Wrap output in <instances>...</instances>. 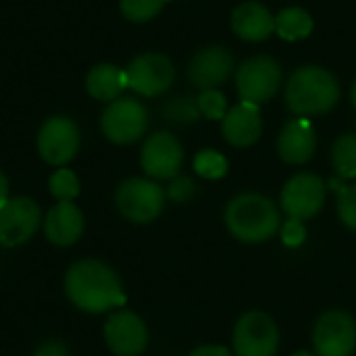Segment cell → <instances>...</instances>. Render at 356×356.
Returning a JSON list of instances; mask_svg holds the SVG:
<instances>
[{
    "label": "cell",
    "mask_w": 356,
    "mask_h": 356,
    "mask_svg": "<svg viewBox=\"0 0 356 356\" xmlns=\"http://www.w3.org/2000/svg\"><path fill=\"white\" fill-rule=\"evenodd\" d=\"M69 300L83 313L100 315L125 305V292L119 275L98 259L73 263L65 275Z\"/></svg>",
    "instance_id": "1"
},
{
    "label": "cell",
    "mask_w": 356,
    "mask_h": 356,
    "mask_svg": "<svg viewBox=\"0 0 356 356\" xmlns=\"http://www.w3.org/2000/svg\"><path fill=\"white\" fill-rule=\"evenodd\" d=\"M342 90L338 77L321 65L296 67L284 86L286 106L296 117H321L336 108Z\"/></svg>",
    "instance_id": "2"
},
{
    "label": "cell",
    "mask_w": 356,
    "mask_h": 356,
    "mask_svg": "<svg viewBox=\"0 0 356 356\" xmlns=\"http://www.w3.org/2000/svg\"><path fill=\"white\" fill-rule=\"evenodd\" d=\"M225 225L229 234L244 244H263L282 227V215L275 202L259 192H242L225 207Z\"/></svg>",
    "instance_id": "3"
},
{
    "label": "cell",
    "mask_w": 356,
    "mask_h": 356,
    "mask_svg": "<svg viewBox=\"0 0 356 356\" xmlns=\"http://www.w3.org/2000/svg\"><path fill=\"white\" fill-rule=\"evenodd\" d=\"M234 81L240 100L261 106L280 92L284 83V69L273 56L254 54L236 67Z\"/></svg>",
    "instance_id": "4"
},
{
    "label": "cell",
    "mask_w": 356,
    "mask_h": 356,
    "mask_svg": "<svg viewBox=\"0 0 356 356\" xmlns=\"http://www.w3.org/2000/svg\"><path fill=\"white\" fill-rule=\"evenodd\" d=\"M167 192L150 177H129L119 184L115 192V204L119 213L131 223H150L165 209Z\"/></svg>",
    "instance_id": "5"
},
{
    "label": "cell",
    "mask_w": 356,
    "mask_h": 356,
    "mask_svg": "<svg viewBox=\"0 0 356 356\" xmlns=\"http://www.w3.org/2000/svg\"><path fill=\"white\" fill-rule=\"evenodd\" d=\"M150 115L144 102L131 96H121L106 104L100 115V129L113 144H134L148 131Z\"/></svg>",
    "instance_id": "6"
},
{
    "label": "cell",
    "mask_w": 356,
    "mask_h": 356,
    "mask_svg": "<svg viewBox=\"0 0 356 356\" xmlns=\"http://www.w3.org/2000/svg\"><path fill=\"white\" fill-rule=\"evenodd\" d=\"M127 88L144 98H156L175 83V65L163 52H144L125 67Z\"/></svg>",
    "instance_id": "7"
},
{
    "label": "cell",
    "mask_w": 356,
    "mask_h": 356,
    "mask_svg": "<svg viewBox=\"0 0 356 356\" xmlns=\"http://www.w3.org/2000/svg\"><path fill=\"white\" fill-rule=\"evenodd\" d=\"M234 356H275L280 348V330L271 315L248 311L234 327Z\"/></svg>",
    "instance_id": "8"
},
{
    "label": "cell",
    "mask_w": 356,
    "mask_h": 356,
    "mask_svg": "<svg viewBox=\"0 0 356 356\" xmlns=\"http://www.w3.org/2000/svg\"><path fill=\"white\" fill-rule=\"evenodd\" d=\"M35 144L42 161L60 169L75 159L81 144V134L71 117L54 115L42 123Z\"/></svg>",
    "instance_id": "9"
},
{
    "label": "cell",
    "mask_w": 356,
    "mask_h": 356,
    "mask_svg": "<svg viewBox=\"0 0 356 356\" xmlns=\"http://www.w3.org/2000/svg\"><path fill=\"white\" fill-rule=\"evenodd\" d=\"M327 184L317 173H296L292 175L282 192H280V207L292 219H313L325 204Z\"/></svg>",
    "instance_id": "10"
},
{
    "label": "cell",
    "mask_w": 356,
    "mask_h": 356,
    "mask_svg": "<svg viewBox=\"0 0 356 356\" xmlns=\"http://www.w3.org/2000/svg\"><path fill=\"white\" fill-rule=\"evenodd\" d=\"M236 73V58L229 48L213 44L204 46L188 60L186 77L192 88L204 92V90H219L229 81V77Z\"/></svg>",
    "instance_id": "11"
},
{
    "label": "cell",
    "mask_w": 356,
    "mask_h": 356,
    "mask_svg": "<svg viewBox=\"0 0 356 356\" xmlns=\"http://www.w3.org/2000/svg\"><path fill=\"white\" fill-rule=\"evenodd\" d=\"M313 348L317 356H353L356 350V321L346 311L323 313L313 327Z\"/></svg>",
    "instance_id": "12"
},
{
    "label": "cell",
    "mask_w": 356,
    "mask_h": 356,
    "mask_svg": "<svg viewBox=\"0 0 356 356\" xmlns=\"http://www.w3.org/2000/svg\"><path fill=\"white\" fill-rule=\"evenodd\" d=\"M140 165L150 179H173L184 165V146L175 134L154 131L142 144Z\"/></svg>",
    "instance_id": "13"
},
{
    "label": "cell",
    "mask_w": 356,
    "mask_h": 356,
    "mask_svg": "<svg viewBox=\"0 0 356 356\" xmlns=\"http://www.w3.org/2000/svg\"><path fill=\"white\" fill-rule=\"evenodd\" d=\"M42 223V213L35 200L15 196L0 204V244L15 248L31 240Z\"/></svg>",
    "instance_id": "14"
},
{
    "label": "cell",
    "mask_w": 356,
    "mask_h": 356,
    "mask_svg": "<svg viewBox=\"0 0 356 356\" xmlns=\"http://www.w3.org/2000/svg\"><path fill=\"white\" fill-rule=\"evenodd\" d=\"M104 340L115 356H140L148 346V327L140 315L121 309L106 319Z\"/></svg>",
    "instance_id": "15"
},
{
    "label": "cell",
    "mask_w": 356,
    "mask_h": 356,
    "mask_svg": "<svg viewBox=\"0 0 356 356\" xmlns=\"http://www.w3.org/2000/svg\"><path fill=\"white\" fill-rule=\"evenodd\" d=\"M221 136L234 148H250L263 136V115L259 104L240 100L221 121Z\"/></svg>",
    "instance_id": "16"
},
{
    "label": "cell",
    "mask_w": 356,
    "mask_h": 356,
    "mask_svg": "<svg viewBox=\"0 0 356 356\" xmlns=\"http://www.w3.org/2000/svg\"><path fill=\"white\" fill-rule=\"evenodd\" d=\"M317 152V134L309 119L294 117L284 123L277 136V154L288 165H305Z\"/></svg>",
    "instance_id": "17"
},
{
    "label": "cell",
    "mask_w": 356,
    "mask_h": 356,
    "mask_svg": "<svg viewBox=\"0 0 356 356\" xmlns=\"http://www.w3.org/2000/svg\"><path fill=\"white\" fill-rule=\"evenodd\" d=\"M229 25L244 42H265L275 33V15L263 2L246 0L232 10Z\"/></svg>",
    "instance_id": "18"
},
{
    "label": "cell",
    "mask_w": 356,
    "mask_h": 356,
    "mask_svg": "<svg viewBox=\"0 0 356 356\" xmlns=\"http://www.w3.org/2000/svg\"><path fill=\"white\" fill-rule=\"evenodd\" d=\"M44 234L54 246H71L83 234V213L75 202H56L44 217Z\"/></svg>",
    "instance_id": "19"
},
{
    "label": "cell",
    "mask_w": 356,
    "mask_h": 356,
    "mask_svg": "<svg viewBox=\"0 0 356 356\" xmlns=\"http://www.w3.org/2000/svg\"><path fill=\"white\" fill-rule=\"evenodd\" d=\"M127 88L125 69L113 63H98L86 75V90L98 102H113L121 98Z\"/></svg>",
    "instance_id": "20"
},
{
    "label": "cell",
    "mask_w": 356,
    "mask_h": 356,
    "mask_svg": "<svg viewBox=\"0 0 356 356\" xmlns=\"http://www.w3.org/2000/svg\"><path fill=\"white\" fill-rule=\"evenodd\" d=\"M313 15L302 6H288L275 15V33L286 42H298L313 33Z\"/></svg>",
    "instance_id": "21"
},
{
    "label": "cell",
    "mask_w": 356,
    "mask_h": 356,
    "mask_svg": "<svg viewBox=\"0 0 356 356\" xmlns=\"http://www.w3.org/2000/svg\"><path fill=\"white\" fill-rule=\"evenodd\" d=\"M161 117L163 121L171 123V125H179V127H188L200 121V108H198V100L196 96L190 94H179L173 98H167L161 106Z\"/></svg>",
    "instance_id": "22"
},
{
    "label": "cell",
    "mask_w": 356,
    "mask_h": 356,
    "mask_svg": "<svg viewBox=\"0 0 356 356\" xmlns=\"http://www.w3.org/2000/svg\"><path fill=\"white\" fill-rule=\"evenodd\" d=\"M332 165L338 177L356 179V134H342L332 146Z\"/></svg>",
    "instance_id": "23"
},
{
    "label": "cell",
    "mask_w": 356,
    "mask_h": 356,
    "mask_svg": "<svg viewBox=\"0 0 356 356\" xmlns=\"http://www.w3.org/2000/svg\"><path fill=\"white\" fill-rule=\"evenodd\" d=\"M79 177L67 167L56 169L48 179V190L56 202H73L79 196Z\"/></svg>",
    "instance_id": "24"
},
{
    "label": "cell",
    "mask_w": 356,
    "mask_h": 356,
    "mask_svg": "<svg viewBox=\"0 0 356 356\" xmlns=\"http://www.w3.org/2000/svg\"><path fill=\"white\" fill-rule=\"evenodd\" d=\"M194 173L196 175H200V177H204V179H221V177H225L227 175V169H229V163H227V159L221 154V152H217V150H213V148H204V150H200L196 156H194Z\"/></svg>",
    "instance_id": "25"
},
{
    "label": "cell",
    "mask_w": 356,
    "mask_h": 356,
    "mask_svg": "<svg viewBox=\"0 0 356 356\" xmlns=\"http://www.w3.org/2000/svg\"><path fill=\"white\" fill-rule=\"evenodd\" d=\"M165 4L167 0H119L121 15L131 23H146L154 19Z\"/></svg>",
    "instance_id": "26"
},
{
    "label": "cell",
    "mask_w": 356,
    "mask_h": 356,
    "mask_svg": "<svg viewBox=\"0 0 356 356\" xmlns=\"http://www.w3.org/2000/svg\"><path fill=\"white\" fill-rule=\"evenodd\" d=\"M200 115L211 119V121H223L227 115V98L221 90H204L196 96Z\"/></svg>",
    "instance_id": "27"
},
{
    "label": "cell",
    "mask_w": 356,
    "mask_h": 356,
    "mask_svg": "<svg viewBox=\"0 0 356 356\" xmlns=\"http://www.w3.org/2000/svg\"><path fill=\"white\" fill-rule=\"evenodd\" d=\"M338 217L348 229L356 232V184L338 192Z\"/></svg>",
    "instance_id": "28"
},
{
    "label": "cell",
    "mask_w": 356,
    "mask_h": 356,
    "mask_svg": "<svg viewBox=\"0 0 356 356\" xmlns=\"http://www.w3.org/2000/svg\"><path fill=\"white\" fill-rule=\"evenodd\" d=\"M165 192H167V198H171L173 202H188L196 194V184L188 175H177L169 179V186Z\"/></svg>",
    "instance_id": "29"
},
{
    "label": "cell",
    "mask_w": 356,
    "mask_h": 356,
    "mask_svg": "<svg viewBox=\"0 0 356 356\" xmlns=\"http://www.w3.org/2000/svg\"><path fill=\"white\" fill-rule=\"evenodd\" d=\"M280 234H282V242H284V246H288V248H298V246H302V244H305V240H307V227H305V221L288 217V219L282 223Z\"/></svg>",
    "instance_id": "30"
},
{
    "label": "cell",
    "mask_w": 356,
    "mask_h": 356,
    "mask_svg": "<svg viewBox=\"0 0 356 356\" xmlns=\"http://www.w3.org/2000/svg\"><path fill=\"white\" fill-rule=\"evenodd\" d=\"M33 356H69V350H67V346L63 342L48 340V342H44V344L38 346V350H35Z\"/></svg>",
    "instance_id": "31"
},
{
    "label": "cell",
    "mask_w": 356,
    "mask_h": 356,
    "mask_svg": "<svg viewBox=\"0 0 356 356\" xmlns=\"http://www.w3.org/2000/svg\"><path fill=\"white\" fill-rule=\"evenodd\" d=\"M190 356H234L232 350H227L225 346H217V344H209V346H198L194 348Z\"/></svg>",
    "instance_id": "32"
},
{
    "label": "cell",
    "mask_w": 356,
    "mask_h": 356,
    "mask_svg": "<svg viewBox=\"0 0 356 356\" xmlns=\"http://www.w3.org/2000/svg\"><path fill=\"white\" fill-rule=\"evenodd\" d=\"M6 200H8V179H6V175L0 171V204L6 202Z\"/></svg>",
    "instance_id": "33"
},
{
    "label": "cell",
    "mask_w": 356,
    "mask_h": 356,
    "mask_svg": "<svg viewBox=\"0 0 356 356\" xmlns=\"http://www.w3.org/2000/svg\"><path fill=\"white\" fill-rule=\"evenodd\" d=\"M350 102H353V106H355L356 111V77L355 81H353V88H350Z\"/></svg>",
    "instance_id": "34"
},
{
    "label": "cell",
    "mask_w": 356,
    "mask_h": 356,
    "mask_svg": "<svg viewBox=\"0 0 356 356\" xmlns=\"http://www.w3.org/2000/svg\"><path fill=\"white\" fill-rule=\"evenodd\" d=\"M292 356H317L315 353H311V350H298V353H294Z\"/></svg>",
    "instance_id": "35"
}]
</instances>
